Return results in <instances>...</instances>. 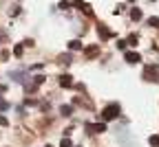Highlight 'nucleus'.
Segmentation results:
<instances>
[{
    "label": "nucleus",
    "instance_id": "obj_1",
    "mask_svg": "<svg viewBox=\"0 0 159 147\" xmlns=\"http://www.w3.org/2000/svg\"><path fill=\"white\" fill-rule=\"evenodd\" d=\"M117 116H119V106H117V103H111V106H106L102 110V119L104 121H115Z\"/></svg>",
    "mask_w": 159,
    "mask_h": 147
},
{
    "label": "nucleus",
    "instance_id": "obj_2",
    "mask_svg": "<svg viewBox=\"0 0 159 147\" xmlns=\"http://www.w3.org/2000/svg\"><path fill=\"white\" fill-rule=\"evenodd\" d=\"M144 79H148V81H159V66H157V64L144 66Z\"/></svg>",
    "mask_w": 159,
    "mask_h": 147
},
{
    "label": "nucleus",
    "instance_id": "obj_3",
    "mask_svg": "<svg viewBox=\"0 0 159 147\" xmlns=\"http://www.w3.org/2000/svg\"><path fill=\"white\" fill-rule=\"evenodd\" d=\"M86 132L102 134V132H106V123H86Z\"/></svg>",
    "mask_w": 159,
    "mask_h": 147
},
{
    "label": "nucleus",
    "instance_id": "obj_4",
    "mask_svg": "<svg viewBox=\"0 0 159 147\" xmlns=\"http://www.w3.org/2000/svg\"><path fill=\"white\" fill-rule=\"evenodd\" d=\"M60 86L62 88H73V75H62L60 77Z\"/></svg>",
    "mask_w": 159,
    "mask_h": 147
},
{
    "label": "nucleus",
    "instance_id": "obj_5",
    "mask_svg": "<svg viewBox=\"0 0 159 147\" xmlns=\"http://www.w3.org/2000/svg\"><path fill=\"white\" fill-rule=\"evenodd\" d=\"M126 61H128V64H137V61H142V55L135 53V51H128L126 53Z\"/></svg>",
    "mask_w": 159,
    "mask_h": 147
},
{
    "label": "nucleus",
    "instance_id": "obj_6",
    "mask_svg": "<svg viewBox=\"0 0 159 147\" xmlns=\"http://www.w3.org/2000/svg\"><path fill=\"white\" fill-rule=\"evenodd\" d=\"M97 35H99V40H108V37H113V31H108L106 27H97Z\"/></svg>",
    "mask_w": 159,
    "mask_h": 147
},
{
    "label": "nucleus",
    "instance_id": "obj_7",
    "mask_svg": "<svg viewBox=\"0 0 159 147\" xmlns=\"http://www.w3.org/2000/svg\"><path fill=\"white\" fill-rule=\"evenodd\" d=\"M84 46H82V42H80V40H71L69 42V51H82Z\"/></svg>",
    "mask_w": 159,
    "mask_h": 147
},
{
    "label": "nucleus",
    "instance_id": "obj_8",
    "mask_svg": "<svg viewBox=\"0 0 159 147\" xmlns=\"http://www.w3.org/2000/svg\"><path fill=\"white\" fill-rule=\"evenodd\" d=\"M84 53H86V57H97L99 55V46H89V48H84Z\"/></svg>",
    "mask_w": 159,
    "mask_h": 147
},
{
    "label": "nucleus",
    "instance_id": "obj_9",
    "mask_svg": "<svg viewBox=\"0 0 159 147\" xmlns=\"http://www.w3.org/2000/svg\"><path fill=\"white\" fill-rule=\"evenodd\" d=\"M11 77H13V81H18V83H25V73L13 70V73H11Z\"/></svg>",
    "mask_w": 159,
    "mask_h": 147
},
{
    "label": "nucleus",
    "instance_id": "obj_10",
    "mask_svg": "<svg viewBox=\"0 0 159 147\" xmlns=\"http://www.w3.org/2000/svg\"><path fill=\"white\" fill-rule=\"evenodd\" d=\"M60 114H62V116H71L73 114V108L71 106H60Z\"/></svg>",
    "mask_w": 159,
    "mask_h": 147
},
{
    "label": "nucleus",
    "instance_id": "obj_11",
    "mask_svg": "<svg viewBox=\"0 0 159 147\" xmlns=\"http://www.w3.org/2000/svg\"><path fill=\"white\" fill-rule=\"evenodd\" d=\"M146 24H148V27L159 29V18H155V15H152V18H148V20H146Z\"/></svg>",
    "mask_w": 159,
    "mask_h": 147
},
{
    "label": "nucleus",
    "instance_id": "obj_12",
    "mask_svg": "<svg viewBox=\"0 0 159 147\" xmlns=\"http://www.w3.org/2000/svg\"><path fill=\"white\" fill-rule=\"evenodd\" d=\"M130 18L135 20V22H137V20H142V9H133L130 11Z\"/></svg>",
    "mask_w": 159,
    "mask_h": 147
},
{
    "label": "nucleus",
    "instance_id": "obj_13",
    "mask_svg": "<svg viewBox=\"0 0 159 147\" xmlns=\"http://www.w3.org/2000/svg\"><path fill=\"white\" fill-rule=\"evenodd\" d=\"M44 79H47L44 75H35V77H33V83H35V86H42V83H44Z\"/></svg>",
    "mask_w": 159,
    "mask_h": 147
},
{
    "label": "nucleus",
    "instance_id": "obj_14",
    "mask_svg": "<svg viewBox=\"0 0 159 147\" xmlns=\"http://www.w3.org/2000/svg\"><path fill=\"white\" fill-rule=\"evenodd\" d=\"M148 143H150L152 147H159V134H152V136L148 138Z\"/></svg>",
    "mask_w": 159,
    "mask_h": 147
},
{
    "label": "nucleus",
    "instance_id": "obj_15",
    "mask_svg": "<svg viewBox=\"0 0 159 147\" xmlns=\"http://www.w3.org/2000/svg\"><path fill=\"white\" fill-rule=\"evenodd\" d=\"M60 147H73V143H71V138H62V141H60Z\"/></svg>",
    "mask_w": 159,
    "mask_h": 147
},
{
    "label": "nucleus",
    "instance_id": "obj_16",
    "mask_svg": "<svg viewBox=\"0 0 159 147\" xmlns=\"http://www.w3.org/2000/svg\"><path fill=\"white\" fill-rule=\"evenodd\" d=\"M13 55H18V57L22 55V44H16V46H13Z\"/></svg>",
    "mask_w": 159,
    "mask_h": 147
},
{
    "label": "nucleus",
    "instance_id": "obj_17",
    "mask_svg": "<svg viewBox=\"0 0 159 147\" xmlns=\"http://www.w3.org/2000/svg\"><path fill=\"white\" fill-rule=\"evenodd\" d=\"M60 61L62 64H71V55H60Z\"/></svg>",
    "mask_w": 159,
    "mask_h": 147
},
{
    "label": "nucleus",
    "instance_id": "obj_18",
    "mask_svg": "<svg viewBox=\"0 0 159 147\" xmlns=\"http://www.w3.org/2000/svg\"><path fill=\"white\" fill-rule=\"evenodd\" d=\"M82 11H84L86 15H93V9H91V5H82Z\"/></svg>",
    "mask_w": 159,
    "mask_h": 147
},
{
    "label": "nucleus",
    "instance_id": "obj_19",
    "mask_svg": "<svg viewBox=\"0 0 159 147\" xmlns=\"http://www.w3.org/2000/svg\"><path fill=\"white\" fill-rule=\"evenodd\" d=\"M137 40H139V37H137V35L133 33V35L128 37V44H130V46H135V44H137Z\"/></svg>",
    "mask_w": 159,
    "mask_h": 147
},
{
    "label": "nucleus",
    "instance_id": "obj_20",
    "mask_svg": "<svg viewBox=\"0 0 159 147\" xmlns=\"http://www.w3.org/2000/svg\"><path fill=\"white\" fill-rule=\"evenodd\" d=\"M117 48H122V51H126V40H119V42H117Z\"/></svg>",
    "mask_w": 159,
    "mask_h": 147
},
{
    "label": "nucleus",
    "instance_id": "obj_21",
    "mask_svg": "<svg viewBox=\"0 0 159 147\" xmlns=\"http://www.w3.org/2000/svg\"><path fill=\"white\" fill-rule=\"evenodd\" d=\"M0 125H2V128H7V125H9V121H7V116H0Z\"/></svg>",
    "mask_w": 159,
    "mask_h": 147
},
{
    "label": "nucleus",
    "instance_id": "obj_22",
    "mask_svg": "<svg viewBox=\"0 0 159 147\" xmlns=\"http://www.w3.org/2000/svg\"><path fill=\"white\" fill-rule=\"evenodd\" d=\"M7 108H9V103H7V101H0V110H2V112H5Z\"/></svg>",
    "mask_w": 159,
    "mask_h": 147
},
{
    "label": "nucleus",
    "instance_id": "obj_23",
    "mask_svg": "<svg viewBox=\"0 0 159 147\" xmlns=\"http://www.w3.org/2000/svg\"><path fill=\"white\" fill-rule=\"evenodd\" d=\"M25 103H27V106H38V101H35V99H27Z\"/></svg>",
    "mask_w": 159,
    "mask_h": 147
},
{
    "label": "nucleus",
    "instance_id": "obj_24",
    "mask_svg": "<svg viewBox=\"0 0 159 147\" xmlns=\"http://www.w3.org/2000/svg\"><path fill=\"white\" fill-rule=\"evenodd\" d=\"M0 59H9V51H2V53H0Z\"/></svg>",
    "mask_w": 159,
    "mask_h": 147
},
{
    "label": "nucleus",
    "instance_id": "obj_25",
    "mask_svg": "<svg viewBox=\"0 0 159 147\" xmlns=\"http://www.w3.org/2000/svg\"><path fill=\"white\" fill-rule=\"evenodd\" d=\"M2 92H7V86H2V83H0V94Z\"/></svg>",
    "mask_w": 159,
    "mask_h": 147
},
{
    "label": "nucleus",
    "instance_id": "obj_26",
    "mask_svg": "<svg viewBox=\"0 0 159 147\" xmlns=\"http://www.w3.org/2000/svg\"><path fill=\"white\" fill-rule=\"evenodd\" d=\"M47 147H53V145H47Z\"/></svg>",
    "mask_w": 159,
    "mask_h": 147
}]
</instances>
